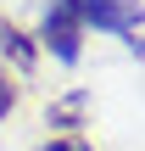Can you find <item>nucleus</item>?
Wrapping results in <instances>:
<instances>
[{
	"label": "nucleus",
	"instance_id": "obj_1",
	"mask_svg": "<svg viewBox=\"0 0 145 151\" xmlns=\"http://www.w3.org/2000/svg\"><path fill=\"white\" fill-rule=\"evenodd\" d=\"M78 17H84V28L117 34V39H129V50L145 56V6L140 0H78Z\"/></svg>",
	"mask_w": 145,
	"mask_h": 151
},
{
	"label": "nucleus",
	"instance_id": "obj_2",
	"mask_svg": "<svg viewBox=\"0 0 145 151\" xmlns=\"http://www.w3.org/2000/svg\"><path fill=\"white\" fill-rule=\"evenodd\" d=\"M39 50H50L61 67H78V56H84V17H78V0H50V6H45Z\"/></svg>",
	"mask_w": 145,
	"mask_h": 151
},
{
	"label": "nucleus",
	"instance_id": "obj_3",
	"mask_svg": "<svg viewBox=\"0 0 145 151\" xmlns=\"http://www.w3.org/2000/svg\"><path fill=\"white\" fill-rule=\"evenodd\" d=\"M0 50H6V62H11L17 73H34V62H39V39L22 34V28L6 22V17H0Z\"/></svg>",
	"mask_w": 145,
	"mask_h": 151
},
{
	"label": "nucleus",
	"instance_id": "obj_4",
	"mask_svg": "<svg viewBox=\"0 0 145 151\" xmlns=\"http://www.w3.org/2000/svg\"><path fill=\"white\" fill-rule=\"evenodd\" d=\"M84 106H89V90H73V95H61V101L50 106V123H56V129H78Z\"/></svg>",
	"mask_w": 145,
	"mask_h": 151
},
{
	"label": "nucleus",
	"instance_id": "obj_5",
	"mask_svg": "<svg viewBox=\"0 0 145 151\" xmlns=\"http://www.w3.org/2000/svg\"><path fill=\"white\" fill-rule=\"evenodd\" d=\"M17 95H22V90H17V78H11V73L0 67V123H6V118L17 112Z\"/></svg>",
	"mask_w": 145,
	"mask_h": 151
},
{
	"label": "nucleus",
	"instance_id": "obj_6",
	"mask_svg": "<svg viewBox=\"0 0 145 151\" xmlns=\"http://www.w3.org/2000/svg\"><path fill=\"white\" fill-rule=\"evenodd\" d=\"M39 151H95V146H89L84 134H56V140H45Z\"/></svg>",
	"mask_w": 145,
	"mask_h": 151
}]
</instances>
